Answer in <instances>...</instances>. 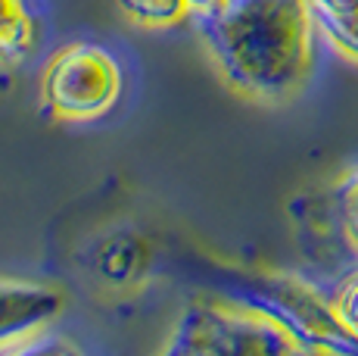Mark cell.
I'll return each mask as SVG.
<instances>
[{
  "instance_id": "7c38bea8",
  "label": "cell",
  "mask_w": 358,
  "mask_h": 356,
  "mask_svg": "<svg viewBox=\"0 0 358 356\" xmlns=\"http://www.w3.org/2000/svg\"><path fill=\"white\" fill-rule=\"evenodd\" d=\"M315 10H327V13H355L358 0H312Z\"/></svg>"
},
{
  "instance_id": "52a82bcc",
  "label": "cell",
  "mask_w": 358,
  "mask_h": 356,
  "mask_svg": "<svg viewBox=\"0 0 358 356\" xmlns=\"http://www.w3.org/2000/svg\"><path fill=\"white\" fill-rule=\"evenodd\" d=\"M38 44L34 25L25 0H0V66H22Z\"/></svg>"
},
{
  "instance_id": "6da1fadb",
  "label": "cell",
  "mask_w": 358,
  "mask_h": 356,
  "mask_svg": "<svg viewBox=\"0 0 358 356\" xmlns=\"http://www.w3.org/2000/svg\"><path fill=\"white\" fill-rule=\"evenodd\" d=\"M312 0H224L199 13V35L234 91L280 100L312 66Z\"/></svg>"
},
{
  "instance_id": "4fadbf2b",
  "label": "cell",
  "mask_w": 358,
  "mask_h": 356,
  "mask_svg": "<svg viewBox=\"0 0 358 356\" xmlns=\"http://www.w3.org/2000/svg\"><path fill=\"white\" fill-rule=\"evenodd\" d=\"M187 4H190V13L199 16V13H209V10H215V6H222L224 0H187Z\"/></svg>"
},
{
  "instance_id": "277c9868",
  "label": "cell",
  "mask_w": 358,
  "mask_h": 356,
  "mask_svg": "<svg viewBox=\"0 0 358 356\" xmlns=\"http://www.w3.org/2000/svg\"><path fill=\"white\" fill-rule=\"evenodd\" d=\"M41 94L50 116L66 122H91L115 107L122 94V69L100 44H66L47 63Z\"/></svg>"
},
{
  "instance_id": "8992f818",
  "label": "cell",
  "mask_w": 358,
  "mask_h": 356,
  "mask_svg": "<svg viewBox=\"0 0 358 356\" xmlns=\"http://www.w3.org/2000/svg\"><path fill=\"white\" fill-rule=\"evenodd\" d=\"M147 266V244L134 231H113L94 250V269L106 285H131Z\"/></svg>"
},
{
  "instance_id": "30bf717a",
  "label": "cell",
  "mask_w": 358,
  "mask_h": 356,
  "mask_svg": "<svg viewBox=\"0 0 358 356\" xmlns=\"http://www.w3.org/2000/svg\"><path fill=\"white\" fill-rule=\"evenodd\" d=\"M336 207H340L343 231H346V238L358 250V169L340 182V188H336Z\"/></svg>"
},
{
  "instance_id": "3957f363",
  "label": "cell",
  "mask_w": 358,
  "mask_h": 356,
  "mask_svg": "<svg viewBox=\"0 0 358 356\" xmlns=\"http://www.w3.org/2000/svg\"><path fill=\"white\" fill-rule=\"evenodd\" d=\"M169 356H250L302 353L299 344L268 316L231 300H196L181 313L165 344Z\"/></svg>"
},
{
  "instance_id": "9c48e42d",
  "label": "cell",
  "mask_w": 358,
  "mask_h": 356,
  "mask_svg": "<svg viewBox=\"0 0 358 356\" xmlns=\"http://www.w3.org/2000/svg\"><path fill=\"white\" fill-rule=\"evenodd\" d=\"M315 25L340 47L343 53L358 60V10L355 13H327V10H315Z\"/></svg>"
},
{
  "instance_id": "8fae6325",
  "label": "cell",
  "mask_w": 358,
  "mask_h": 356,
  "mask_svg": "<svg viewBox=\"0 0 358 356\" xmlns=\"http://www.w3.org/2000/svg\"><path fill=\"white\" fill-rule=\"evenodd\" d=\"M334 310L343 325L358 338V275H352L340 287V294H336V300H334Z\"/></svg>"
},
{
  "instance_id": "5b68a950",
  "label": "cell",
  "mask_w": 358,
  "mask_h": 356,
  "mask_svg": "<svg viewBox=\"0 0 358 356\" xmlns=\"http://www.w3.org/2000/svg\"><path fill=\"white\" fill-rule=\"evenodd\" d=\"M63 313V294L50 285L0 278V350L22 347Z\"/></svg>"
},
{
  "instance_id": "ba28073f",
  "label": "cell",
  "mask_w": 358,
  "mask_h": 356,
  "mask_svg": "<svg viewBox=\"0 0 358 356\" xmlns=\"http://www.w3.org/2000/svg\"><path fill=\"white\" fill-rule=\"evenodd\" d=\"M119 10L143 29H169L190 13L187 0H119Z\"/></svg>"
},
{
  "instance_id": "7a4b0ae2",
  "label": "cell",
  "mask_w": 358,
  "mask_h": 356,
  "mask_svg": "<svg viewBox=\"0 0 358 356\" xmlns=\"http://www.w3.org/2000/svg\"><path fill=\"white\" fill-rule=\"evenodd\" d=\"M190 278L209 287L222 300L256 310L278 322L306 353H358V338L336 316L334 303H327L315 287L280 272H256L222 266L212 259L194 256L181 259Z\"/></svg>"
}]
</instances>
